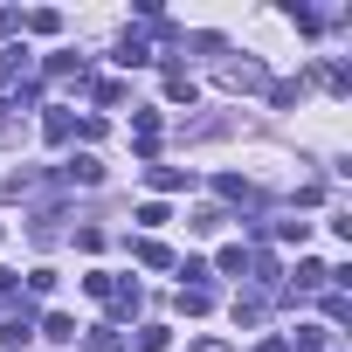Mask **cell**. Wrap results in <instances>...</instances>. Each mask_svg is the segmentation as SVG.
Segmentation results:
<instances>
[{
    "mask_svg": "<svg viewBox=\"0 0 352 352\" xmlns=\"http://www.w3.org/2000/svg\"><path fill=\"white\" fill-rule=\"evenodd\" d=\"M69 180H76V187H97V180H104V166H97L90 152H76V159H69Z\"/></svg>",
    "mask_w": 352,
    "mask_h": 352,
    "instance_id": "obj_6",
    "label": "cell"
},
{
    "mask_svg": "<svg viewBox=\"0 0 352 352\" xmlns=\"http://www.w3.org/2000/svg\"><path fill=\"white\" fill-rule=\"evenodd\" d=\"M208 304H214V290H208V283H180V311H187V318H201Z\"/></svg>",
    "mask_w": 352,
    "mask_h": 352,
    "instance_id": "obj_4",
    "label": "cell"
},
{
    "mask_svg": "<svg viewBox=\"0 0 352 352\" xmlns=\"http://www.w3.org/2000/svg\"><path fill=\"white\" fill-rule=\"evenodd\" d=\"M118 63H124V69H138V63H152V49H145V35H124V42H118Z\"/></svg>",
    "mask_w": 352,
    "mask_h": 352,
    "instance_id": "obj_7",
    "label": "cell"
},
{
    "mask_svg": "<svg viewBox=\"0 0 352 352\" xmlns=\"http://www.w3.org/2000/svg\"><path fill=\"white\" fill-rule=\"evenodd\" d=\"M28 331H35V318H28V304H21V311H8V318H0V345H8V352H21V345H28Z\"/></svg>",
    "mask_w": 352,
    "mask_h": 352,
    "instance_id": "obj_2",
    "label": "cell"
},
{
    "mask_svg": "<svg viewBox=\"0 0 352 352\" xmlns=\"http://www.w3.org/2000/svg\"><path fill=\"white\" fill-rule=\"evenodd\" d=\"M21 69H28V49H0V90H8Z\"/></svg>",
    "mask_w": 352,
    "mask_h": 352,
    "instance_id": "obj_9",
    "label": "cell"
},
{
    "mask_svg": "<svg viewBox=\"0 0 352 352\" xmlns=\"http://www.w3.org/2000/svg\"><path fill=\"white\" fill-rule=\"evenodd\" d=\"M221 221H228V214H221V208H201V214H194V235H214V228H221Z\"/></svg>",
    "mask_w": 352,
    "mask_h": 352,
    "instance_id": "obj_18",
    "label": "cell"
},
{
    "mask_svg": "<svg viewBox=\"0 0 352 352\" xmlns=\"http://www.w3.org/2000/svg\"><path fill=\"white\" fill-rule=\"evenodd\" d=\"M194 352H228V345H214V338H208V345H194Z\"/></svg>",
    "mask_w": 352,
    "mask_h": 352,
    "instance_id": "obj_21",
    "label": "cell"
},
{
    "mask_svg": "<svg viewBox=\"0 0 352 352\" xmlns=\"http://www.w3.org/2000/svg\"><path fill=\"white\" fill-rule=\"evenodd\" d=\"M21 28V14H8V8H0V35H14Z\"/></svg>",
    "mask_w": 352,
    "mask_h": 352,
    "instance_id": "obj_19",
    "label": "cell"
},
{
    "mask_svg": "<svg viewBox=\"0 0 352 352\" xmlns=\"http://www.w3.org/2000/svg\"><path fill=\"white\" fill-rule=\"evenodd\" d=\"M131 138H138V152L152 159V152H159V118H152V111H138V124H131Z\"/></svg>",
    "mask_w": 352,
    "mask_h": 352,
    "instance_id": "obj_3",
    "label": "cell"
},
{
    "mask_svg": "<svg viewBox=\"0 0 352 352\" xmlns=\"http://www.w3.org/2000/svg\"><path fill=\"white\" fill-rule=\"evenodd\" d=\"M221 83L228 90H270V69L263 63H221Z\"/></svg>",
    "mask_w": 352,
    "mask_h": 352,
    "instance_id": "obj_1",
    "label": "cell"
},
{
    "mask_svg": "<svg viewBox=\"0 0 352 352\" xmlns=\"http://www.w3.org/2000/svg\"><path fill=\"white\" fill-rule=\"evenodd\" d=\"M166 338H173L166 324H145V331H138V352H166Z\"/></svg>",
    "mask_w": 352,
    "mask_h": 352,
    "instance_id": "obj_16",
    "label": "cell"
},
{
    "mask_svg": "<svg viewBox=\"0 0 352 352\" xmlns=\"http://www.w3.org/2000/svg\"><path fill=\"white\" fill-rule=\"evenodd\" d=\"M42 131H49V138H56V145H63V138H69V131H76V118H69V111H49V124H42Z\"/></svg>",
    "mask_w": 352,
    "mask_h": 352,
    "instance_id": "obj_14",
    "label": "cell"
},
{
    "mask_svg": "<svg viewBox=\"0 0 352 352\" xmlns=\"http://www.w3.org/2000/svg\"><path fill=\"white\" fill-rule=\"evenodd\" d=\"M256 352H283V338H263V345H256Z\"/></svg>",
    "mask_w": 352,
    "mask_h": 352,
    "instance_id": "obj_20",
    "label": "cell"
},
{
    "mask_svg": "<svg viewBox=\"0 0 352 352\" xmlns=\"http://www.w3.org/2000/svg\"><path fill=\"white\" fill-rule=\"evenodd\" d=\"M221 194H228V201H256V187L242 180V173H221Z\"/></svg>",
    "mask_w": 352,
    "mask_h": 352,
    "instance_id": "obj_13",
    "label": "cell"
},
{
    "mask_svg": "<svg viewBox=\"0 0 352 352\" xmlns=\"http://www.w3.org/2000/svg\"><path fill=\"white\" fill-rule=\"evenodd\" d=\"M42 331H49L56 345H76V318H69V311H49V318H42Z\"/></svg>",
    "mask_w": 352,
    "mask_h": 352,
    "instance_id": "obj_5",
    "label": "cell"
},
{
    "mask_svg": "<svg viewBox=\"0 0 352 352\" xmlns=\"http://www.w3.org/2000/svg\"><path fill=\"white\" fill-rule=\"evenodd\" d=\"M138 263H152V270H173V249H166V242H138Z\"/></svg>",
    "mask_w": 352,
    "mask_h": 352,
    "instance_id": "obj_12",
    "label": "cell"
},
{
    "mask_svg": "<svg viewBox=\"0 0 352 352\" xmlns=\"http://www.w3.org/2000/svg\"><path fill=\"white\" fill-rule=\"evenodd\" d=\"M152 187H159V194H180L187 173H180V166H152Z\"/></svg>",
    "mask_w": 352,
    "mask_h": 352,
    "instance_id": "obj_11",
    "label": "cell"
},
{
    "mask_svg": "<svg viewBox=\"0 0 352 352\" xmlns=\"http://www.w3.org/2000/svg\"><path fill=\"white\" fill-rule=\"evenodd\" d=\"M28 28H35V35H56V28H63V14H49V8H35V14H28Z\"/></svg>",
    "mask_w": 352,
    "mask_h": 352,
    "instance_id": "obj_17",
    "label": "cell"
},
{
    "mask_svg": "<svg viewBox=\"0 0 352 352\" xmlns=\"http://www.w3.org/2000/svg\"><path fill=\"white\" fill-rule=\"evenodd\" d=\"M221 270H228V276H242V270H249V249H242V242H228V249H221Z\"/></svg>",
    "mask_w": 352,
    "mask_h": 352,
    "instance_id": "obj_15",
    "label": "cell"
},
{
    "mask_svg": "<svg viewBox=\"0 0 352 352\" xmlns=\"http://www.w3.org/2000/svg\"><path fill=\"white\" fill-rule=\"evenodd\" d=\"M166 97H173V104H194V76H187V69H166Z\"/></svg>",
    "mask_w": 352,
    "mask_h": 352,
    "instance_id": "obj_10",
    "label": "cell"
},
{
    "mask_svg": "<svg viewBox=\"0 0 352 352\" xmlns=\"http://www.w3.org/2000/svg\"><path fill=\"white\" fill-rule=\"evenodd\" d=\"M324 283H331V270H324V263H311V256H304V263H297V290H324Z\"/></svg>",
    "mask_w": 352,
    "mask_h": 352,
    "instance_id": "obj_8",
    "label": "cell"
}]
</instances>
